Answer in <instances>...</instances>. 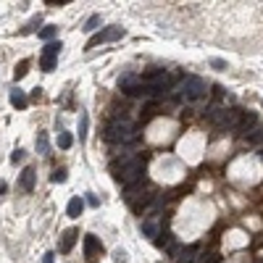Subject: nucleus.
<instances>
[{
	"instance_id": "obj_18",
	"label": "nucleus",
	"mask_w": 263,
	"mask_h": 263,
	"mask_svg": "<svg viewBox=\"0 0 263 263\" xmlns=\"http://www.w3.org/2000/svg\"><path fill=\"white\" fill-rule=\"evenodd\" d=\"M100 29V16L95 14V16H90L87 19V24H84V32H98Z\"/></svg>"
},
{
	"instance_id": "obj_4",
	"label": "nucleus",
	"mask_w": 263,
	"mask_h": 263,
	"mask_svg": "<svg viewBox=\"0 0 263 263\" xmlns=\"http://www.w3.org/2000/svg\"><path fill=\"white\" fill-rule=\"evenodd\" d=\"M61 48H63L61 42H48V45H45V50H42V58H40V66H42V71H53V68H55V58H58Z\"/></svg>"
},
{
	"instance_id": "obj_22",
	"label": "nucleus",
	"mask_w": 263,
	"mask_h": 263,
	"mask_svg": "<svg viewBox=\"0 0 263 263\" xmlns=\"http://www.w3.org/2000/svg\"><path fill=\"white\" fill-rule=\"evenodd\" d=\"M211 66L216 68V71H224V68H226V61H221V58H211Z\"/></svg>"
},
{
	"instance_id": "obj_13",
	"label": "nucleus",
	"mask_w": 263,
	"mask_h": 263,
	"mask_svg": "<svg viewBox=\"0 0 263 263\" xmlns=\"http://www.w3.org/2000/svg\"><path fill=\"white\" fill-rule=\"evenodd\" d=\"M27 71H29V61H19L16 68H14V79H16V82H19V79H24Z\"/></svg>"
},
{
	"instance_id": "obj_24",
	"label": "nucleus",
	"mask_w": 263,
	"mask_h": 263,
	"mask_svg": "<svg viewBox=\"0 0 263 263\" xmlns=\"http://www.w3.org/2000/svg\"><path fill=\"white\" fill-rule=\"evenodd\" d=\"M37 27H40V19H34V21H32V24H29V27L24 29V34H29V32H34V29H37Z\"/></svg>"
},
{
	"instance_id": "obj_16",
	"label": "nucleus",
	"mask_w": 263,
	"mask_h": 263,
	"mask_svg": "<svg viewBox=\"0 0 263 263\" xmlns=\"http://www.w3.org/2000/svg\"><path fill=\"white\" fill-rule=\"evenodd\" d=\"M55 32H58V27H53V24H48V27H42V29H40V37H42V40H48V42H53V37H55Z\"/></svg>"
},
{
	"instance_id": "obj_23",
	"label": "nucleus",
	"mask_w": 263,
	"mask_h": 263,
	"mask_svg": "<svg viewBox=\"0 0 263 263\" xmlns=\"http://www.w3.org/2000/svg\"><path fill=\"white\" fill-rule=\"evenodd\" d=\"M113 258H116V263H127V253H124V250H116Z\"/></svg>"
},
{
	"instance_id": "obj_12",
	"label": "nucleus",
	"mask_w": 263,
	"mask_h": 263,
	"mask_svg": "<svg viewBox=\"0 0 263 263\" xmlns=\"http://www.w3.org/2000/svg\"><path fill=\"white\" fill-rule=\"evenodd\" d=\"M245 142H250V145H258V142H263V127L258 124V127H253L250 129V134H245Z\"/></svg>"
},
{
	"instance_id": "obj_14",
	"label": "nucleus",
	"mask_w": 263,
	"mask_h": 263,
	"mask_svg": "<svg viewBox=\"0 0 263 263\" xmlns=\"http://www.w3.org/2000/svg\"><path fill=\"white\" fill-rule=\"evenodd\" d=\"M79 140H87V113L82 111V113H79Z\"/></svg>"
},
{
	"instance_id": "obj_11",
	"label": "nucleus",
	"mask_w": 263,
	"mask_h": 263,
	"mask_svg": "<svg viewBox=\"0 0 263 263\" xmlns=\"http://www.w3.org/2000/svg\"><path fill=\"white\" fill-rule=\"evenodd\" d=\"M11 106L19 108V111H24L27 108V95L21 93V90H11Z\"/></svg>"
},
{
	"instance_id": "obj_9",
	"label": "nucleus",
	"mask_w": 263,
	"mask_h": 263,
	"mask_svg": "<svg viewBox=\"0 0 263 263\" xmlns=\"http://www.w3.org/2000/svg\"><path fill=\"white\" fill-rule=\"evenodd\" d=\"M34 179H37V174H34V168H24L19 177V187L24 192H32L34 190Z\"/></svg>"
},
{
	"instance_id": "obj_10",
	"label": "nucleus",
	"mask_w": 263,
	"mask_h": 263,
	"mask_svg": "<svg viewBox=\"0 0 263 263\" xmlns=\"http://www.w3.org/2000/svg\"><path fill=\"white\" fill-rule=\"evenodd\" d=\"M82 211H84V200L82 198H71V200H68V205H66V216H68V219H79Z\"/></svg>"
},
{
	"instance_id": "obj_20",
	"label": "nucleus",
	"mask_w": 263,
	"mask_h": 263,
	"mask_svg": "<svg viewBox=\"0 0 263 263\" xmlns=\"http://www.w3.org/2000/svg\"><path fill=\"white\" fill-rule=\"evenodd\" d=\"M50 179L55 182V185H63V182H66V168H55Z\"/></svg>"
},
{
	"instance_id": "obj_21",
	"label": "nucleus",
	"mask_w": 263,
	"mask_h": 263,
	"mask_svg": "<svg viewBox=\"0 0 263 263\" xmlns=\"http://www.w3.org/2000/svg\"><path fill=\"white\" fill-rule=\"evenodd\" d=\"M24 161V150H14L11 153V163H21Z\"/></svg>"
},
{
	"instance_id": "obj_25",
	"label": "nucleus",
	"mask_w": 263,
	"mask_h": 263,
	"mask_svg": "<svg viewBox=\"0 0 263 263\" xmlns=\"http://www.w3.org/2000/svg\"><path fill=\"white\" fill-rule=\"evenodd\" d=\"M53 258H55L53 253H45V255H42V263H53Z\"/></svg>"
},
{
	"instance_id": "obj_3",
	"label": "nucleus",
	"mask_w": 263,
	"mask_h": 263,
	"mask_svg": "<svg viewBox=\"0 0 263 263\" xmlns=\"http://www.w3.org/2000/svg\"><path fill=\"white\" fill-rule=\"evenodd\" d=\"M137 137V127L129 119H113L106 127V140L108 142H132Z\"/></svg>"
},
{
	"instance_id": "obj_15",
	"label": "nucleus",
	"mask_w": 263,
	"mask_h": 263,
	"mask_svg": "<svg viewBox=\"0 0 263 263\" xmlns=\"http://www.w3.org/2000/svg\"><path fill=\"white\" fill-rule=\"evenodd\" d=\"M71 142H74L71 132H61V134H58V147H63V150H68V147H71Z\"/></svg>"
},
{
	"instance_id": "obj_17",
	"label": "nucleus",
	"mask_w": 263,
	"mask_h": 263,
	"mask_svg": "<svg viewBox=\"0 0 263 263\" xmlns=\"http://www.w3.org/2000/svg\"><path fill=\"white\" fill-rule=\"evenodd\" d=\"M37 153L48 155V134H45V132H40V134H37Z\"/></svg>"
},
{
	"instance_id": "obj_2",
	"label": "nucleus",
	"mask_w": 263,
	"mask_h": 263,
	"mask_svg": "<svg viewBox=\"0 0 263 263\" xmlns=\"http://www.w3.org/2000/svg\"><path fill=\"white\" fill-rule=\"evenodd\" d=\"M205 93H208V90H205V82L200 76H185L177 84V95L185 103H198V100L205 98Z\"/></svg>"
},
{
	"instance_id": "obj_19",
	"label": "nucleus",
	"mask_w": 263,
	"mask_h": 263,
	"mask_svg": "<svg viewBox=\"0 0 263 263\" xmlns=\"http://www.w3.org/2000/svg\"><path fill=\"white\" fill-rule=\"evenodd\" d=\"M142 234H147V237H158V226H155L153 221H145V224H142Z\"/></svg>"
},
{
	"instance_id": "obj_7",
	"label": "nucleus",
	"mask_w": 263,
	"mask_h": 263,
	"mask_svg": "<svg viewBox=\"0 0 263 263\" xmlns=\"http://www.w3.org/2000/svg\"><path fill=\"white\" fill-rule=\"evenodd\" d=\"M198 245H187V247H182V250H174V255H177V263H195V255H198Z\"/></svg>"
},
{
	"instance_id": "obj_1",
	"label": "nucleus",
	"mask_w": 263,
	"mask_h": 263,
	"mask_svg": "<svg viewBox=\"0 0 263 263\" xmlns=\"http://www.w3.org/2000/svg\"><path fill=\"white\" fill-rule=\"evenodd\" d=\"M145 163H147L145 155H127V158H121V161H113L111 171H113V177H116L119 185L132 187L134 182L142 179V174H145Z\"/></svg>"
},
{
	"instance_id": "obj_26",
	"label": "nucleus",
	"mask_w": 263,
	"mask_h": 263,
	"mask_svg": "<svg viewBox=\"0 0 263 263\" xmlns=\"http://www.w3.org/2000/svg\"><path fill=\"white\" fill-rule=\"evenodd\" d=\"M260 158H263V153H260Z\"/></svg>"
},
{
	"instance_id": "obj_6",
	"label": "nucleus",
	"mask_w": 263,
	"mask_h": 263,
	"mask_svg": "<svg viewBox=\"0 0 263 263\" xmlns=\"http://www.w3.org/2000/svg\"><path fill=\"white\" fill-rule=\"evenodd\" d=\"M103 253V245L95 234H84V258L87 260H98Z\"/></svg>"
},
{
	"instance_id": "obj_8",
	"label": "nucleus",
	"mask_w": 263,
	"mask_h": 263,
	"mask_svg": "<svg viewBox=\"0 0 263 263\" xmlns=\"http://www.w3.org/2000/svg\"><path fill=\"white\" fill-rule=\"evenodd\" d=\"M76 237H79L76 229H66V232L61 234V242H58V250H61V253H71V247H74V242H76Z\"/></svg>"
},
{
	"instance_id": "obj_5",
	"label": "nucleus",
	"mask_w": 263,
	"mask_h": 263,
	"mask_svg": "<svg viewBox=\"0 0 263 263\" xmlns=\"http://www.w3.org/2000/svg\"><path fill=\"white\" fill-rule=\"evenodd\" d=\"M119 37H124V29L121 27H108V29H103V32H98L93 40L87 42V50H93V48H98V45H103V42H111V40H119Z\"/></svg>"
}]
</instances>
